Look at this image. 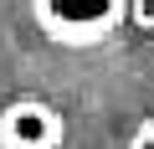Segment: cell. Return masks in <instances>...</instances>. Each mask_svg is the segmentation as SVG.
<instances>
[{"label": "cell", "instance_id": "7a4b0ae2", "mask_svg": "<svg viewBox=\"0 0 154 149\" xmlns=\"http://www.w3.org/2000/svg\"><path fill=\"white\" fill-rule=\"evenodd\" d=\"M67 118L46 98H16L0 108V149H62Z\"/></svg>", "mask_w": 154, "mask_h": 149}, {"label": "cell", "instance_id": "6da1fadb", "mask_svg": "<svg viewBox=\"0 0 154 149\" xmlns=\"http://www.w3.org/2000/svg\"><path fill=\"white\" fill-rule=\"evenodd\" d=\"M31 16L51 46L93 51L128 21V0H31Z\"/></svg>", "mask_w": 154, "mask_h": 149}, {"label": "cell", "instance_id": "3957f363", "mask_svg": "<svg viewBox=\"0 0 154 149\" xmlns=\"http://www.w3.org/2000/svg\"><path fill=\"white\" fill-rule=\"evenodd\" d=\"M128 26L154 36V0H128Z\"/></svg>", "mask_w": 154, "mask_h": 149}, {"label": "cell", "instance_id": "277c9868", "mask_svg": "<svg viewBox=\"0 0 154 149\" xmlns=\"http://www.w3.org/2000/svg\"><path fill=\"white\" fill-rule=\"evenodd\" d=\"M128 149H154V118H149V123H139V134L128 139Z\"/></svg>", "mask_w": 154, "mask_h": 149}]
</instances>
